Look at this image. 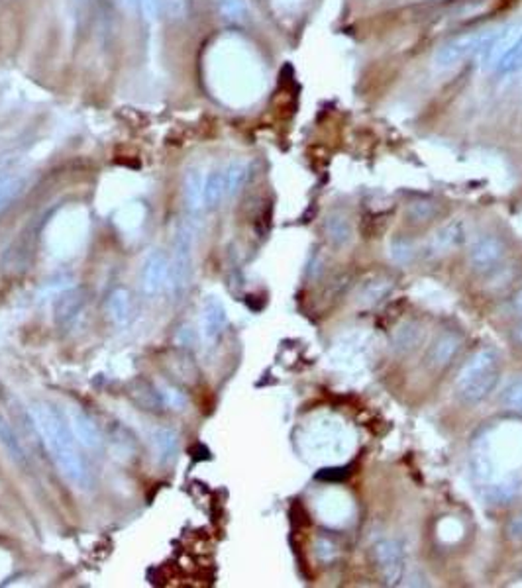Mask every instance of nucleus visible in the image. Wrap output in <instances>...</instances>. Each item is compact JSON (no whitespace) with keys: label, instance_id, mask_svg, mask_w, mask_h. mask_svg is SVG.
Instances as JSON below:
<instances>
[{"label":"nucleus","instance_id":"obj_1","mask_svg":"<svg viewBox=\"0 0 522 588\" xmlns=\"http://www.w3.org/2000/svg\"><path fill=\"white\" fill-rule=\"evenodd\" d=\"M34 426L47 447L49 457L54 459L61 474L79 490L90 487V473L79 451V441L69 426L67 416L51 406L49 402H36L32 406Z\"/></svg>","mask_w":522,"mask_h":588},{"label":"nucleus","instance_id":"obj_2","mask_svg":"<svg viewBox=\"0 0 522 588\" xmlns=\"http://www.w3.org/2000/svg\"><path fill=\"white\" fill-rule=\"evenodd\" d=\"M501 359L497 349L483 347L467 361L456 380V396L464 405H479L497 388Z\"/></svg>","mask_w":522,"mask_h":588},{"label":"nucleus","instance_id":"obj_3","mask_svg":"<svg viewBox=\"0 0 522 588\" xmlns=\"http://www.w3.org/2000/svg\"><path fill=\"white\" fill-rule=\"evenodd\" d=\"M505 30L507 26L479 30V32H469L466 36L446 41L434 54V65L438 69H452L459 64H464L469 57L477 55L479 59H483L487 51L493 47L495 41L503 36Z\"/></svg>","mask_w":522,"mask_h":588},{"label":"nucleus","instance_id":"obj_4","mask_svg":"<svg viewBox=\"0 0 522 588\" xmlns=\"http://www.w3.org/2000/svg\"><path fill=\"white\" fill-rule=\"evenodd\" d=\"M194 224L191 220L183 222L177 228L175 245H173V260H171V278L169 285L175 288V293L185 291L193 271V257H194Z\"/></svg>","mask_w":522,"mask_h":588},{"label":"nucleus","instance_id":"obj_5","mask_svg":"<svg viewBox=\"0 0 522 588\" xmlns=\"http://www.w3.org/2000/svg\"><path fill=\"white\" fill-rule=\"evenodd\" d=\"M312 453L316 457L322 459H334L340 457L346 449V438L340 424H334L332 420H321L319 424H314L306 438Z\"/></svg>","mask_w":522,"mask_h":588},{"label":"nucleus","instance_id":"obj_6","mask_svg":"<svg viewBox=\"0 0 522 588\" xmlns=\"http://www.w3.org/2000/svg\"><path fill=\"white\" fill-rule=\"evenodd\" d=\"M375 563L387 584H398L406 571V557L403 545L395 540H381L373 548Z\"/></svg>","mask_w":522,"mask_h":588},{"label":"nucleus","instance_id":"obj_7","mask_svg":"<svg viewBox=\"0 0 522 588\" xmlns=\"http://www.w3.org/2000/svg\"><path fill=\"white\" fill-rule=\"evenodd\" d=\"M367 354H370V344H367V336L360 332L346 334L338 339L336 345L332 347V363L338 369L354 371L364 367Z\"/></svg>","mask_w":522,"mask_h":588},{"label":"nucleus","instance_id":"obj_8","mask_svg":"<svg viewBox=\"0 0 522 588\" xmlns=\"http://www.w3.org/2000/svg\"><path fill=\"white\" fill-rule=\"evenodd\" d=\"M505 243L501 242L497 235L485 234L479 235L472 243V247H469L467 261L475 273H489L505 260Z\"/></svg>","mask_w":522,"mask_h":588},{"label":"nucleus","instance_id":"obj_9","mask_svg":"<svg viewBox=\"0 0 522 588\" xmlns=\"http://www.w3.org/2000/svg\"><path fill=\"white\" fill-rule=\"evenodd\" d=\"M169 278H171L169 257L159 250L150 251L146 261H143V269H141L143 293H146L148 296L159 294L163 288L169 285Z\"/></svg>","mask_w":522,"mask_h":588},{"label":"nucleus","instance_id":"obj_10","mask_svg":"<svg viewBox=\"0 0 522 588\" xmlns=\"http://www.w3.org/2000/svg\"><path fill=\"white\" fill-rule=\"evenodd\" d=\"M228 324V316H227V308L218 301V298L209 296L207 301L202 304L201 311V332L202 337L207 339L209 344L218 342L220 336L224 334Z\"/></svg>","mask_w":522,"mask_h":588},{"label":"nucleus","instance_id":"obj_11","mask_svg":"<svg viewBox=\"0 0 522 588\" xmlns=\"http://www.w3.org/2000/svg\"><path fill=\"white\" fill-rule=\"evenodd\" d=\"M67 420L71 430L75 433L79 446H83L87 449H98L102 446L100 430L95 424V420L90 418L85 410H81L79 406H71L67 410Z\"/></svg>","mask_w":522,"mask_h":588},{"label":"nucleus","instance_id":"obj_12","mask_svg":"<svg viewBox=\"0 0 522 588\" xmlns=\"http://www.w3.org/2000/svg\"><path fill=\"white\" fill-rule=\"evenodd\" d=\"M458 349H459V337L452 332L442 334L428 349V354H426L428 367L444 369L446 365L452 363V359L456 357Z\"/></svg>","mask_w":522,"mask_h":588},{"label":"nucleus","instance_id":"obj_13","mask_svg":"<svg viewBox=\"0 0 522 588\" xmlns=\"http://www.w3.org/2000/svg\"><path fill=\"white\" fill-rule=\"evenodd\" d=\"M466 242V224L464 220H452L440 228L432 237V251L446 253L449 250H456Z\"/></svg>","mask_w":522,"mask_h":588},{"label":"nucleus","instance_id":"obj_14","mask_svg":"<svg viewBox=\"0 0 522 588\" xmlns=\"http://www.w3.org/2000/svg\"><path fill=\"white\" fill-rule=\"evenodd\" d=\"M151 446H153V456H156V459L161 463V465H167V463L175 459L177 451H179L177 431H173L169 428H158L151 436Z\"/></svg>","mask_w":522,"mask_h":588},{"label":"nucleus","instance_id":"obj_15","mask_svg":"<svg viewBox=\"0 0 522 588\" xmlns=\"http://www.w3.org/2000/svg\"><path fill=\"white\" fill-rule=\"evenodd\" d=\"M26 191V177L20 173L0 175V212L10 209Z\"/></svg>","mask_w":522,"mask_h":588},{"label":"nucleus","instance_id":"obj_16","mask_svg":"<svg viewBox=\"0 0 522 588\" xmlns=\"http://www.w3.org/2000/svg\"><path fill=\"white\" fill-rule=\"evenodd\" d=\"M499 75H517L522 71V32L510 41L505 54L497 59L493 67Z\"/></svg>","mask_w":522,"mask_h":588},{"label":"nucleus","instance_id":"obj_17","mask_svg":"<svg viewBox=\"0 0 522 588\" xmlns=\"http://www.w3.org/2000/svg\"><path fill=\"white\" fill-rule=\"evenodd\" d=\"M0 447H3L8 457L16 461V463H26V449L22 446V441L18 439L16 431L10 426V422L0 414Z\"/></svg>","mask_w":522,"mask_h":588},{"label":"nucleus","instance_id":"obj_18","mask_svg":"<svg viewBox=\"0 0 522 588\" xmlns=\"http://www.w3.org/2000/svg\"><path fill=\"white\" fill-rule=\"evenodd\" d=\"M227 199V189H224V173L222 171H212L204 177V187H202V202L204 209H217Z\"/></svg>","mask_w":522,"mask_h":588},{"label":"nucleus","instance_id":"obj_19","mask_svg":"<svg viewBox=\"0 0 522 588\" xmlns=\"http://www.w3.org/2000/svg\"><path fill=\"white\" fill-rule=\"evenodd\" d=\"M202 187H204L202 173L199 169H191L185 175V189H183V194H185V204L191 212H199L201 209H204Z\"/></svg>","mask_w":522,"mask_h":588},{"label":"nucleus","instance_id":"obj_20","mask_svg":"<svg viewBox=\"0 0 522 588\" xmlns=\"http://www.w3.org/2000/svg\"><path fill=\"white\" fill-rule=\"evenodd\" d=\"M222 173H224V189H227V196H234L238 194L245 181H248L250 167L242 161H234L228 165L227 171Z\"/></svg>","mask_w":522,"mask_h":588},{"label":"nucleus","instance_id":"obj_21","mask_svg":"<svg viewBox=\"0 0 522 588\" xmlns=\"http://www.w3.org/2000/svg\"><path fill=\"white\" fill-rule=\"evenodd\" d=\"M85 306V298L79 291H73L61 298L57 304V318L61 324H69L71 320H75V316L83 311Z\"/></svg>","mask_w":522,"mask_h":588},{"label":"nucleus","instance_id":"obj_22","mask_svg":"<svg viewBox=\"0 0 522 588\" xmlns=\"http://www.w3.org/2000/svg\"><path fill=\"white\" fill-rule=\"evenodd\" d=\"M501 405L522 414V375L509 380V385L501 392Z\"/></svg>","mask_w":522,"mask_h":588},{"label":"nucleus","instance_id":"obj_23","mask_svg":"<svg viewBox=\"0 0 522 588\" xmlns=\"http://www.w3.org/2000/svg\"><path fill=\"white\" fill-rule=\"evenodd\" d=\"M326 235L334 245H344L347 240H350V226H347V220L340 214H334L326 222Z\"/></svg>","mask_w":522,"mask_h":588},{"label":"nucleus","instance_id":"obj_24","mask_svg":"<svg viewBox=\"0 0 522 588\" xmlns=\"http://www.w3.org/2000/svg\"><path fill=\"white\" fill-rule=\"evenodd\" d=\"M108 311H110V316L116 320L118 324H124L126 320L130 318V311H132V306H130V296L126 291H115L110 296V301H108Z\"/></svg>","mask_w":522,"mask_h":588},{"label":"nucleus","instance_id":"obj_25","mask_svg":"<svg viewBox=\"0 0 522 588\" xmlns=\"http://www.w3.org/2000/svg\"><path fill=\"white\" fill-rule=\"evenodd\" d=\"M220 14L230 22H244L248 18V3L245 0H217Z\"/></svg>","mask_w":522,"mask_h":588},{"label":"nucleus","instance_id":"obj_26","mask_svg":"<svg viewBox=\"0 0 522 588\" xmlns=\"http://www.w3.org/2000/svg\"><path fill=\"white\" fill-rule=\"evenodd\" d=\"M389 291H391V283L383 281V278H377V281H370L364 285L360 293V301L365 304H375L377 301H381Z\"/></svg>","mask_w":522,"mask_h":588},{"label":"nucleus","instance_id":"obj_27","mask_svg":"<svg viewBox=\"0 0 522 588\" xmlns=\"http://www.w3.org/2000/svg\"><path fill=\"white\" fill-rule=\"evenodd\" d=\"M141 13H143V18L148 20V22H158L159 20V14H161V8H163V0H141Z\"/></svg>","mask_w":522,"mask_h":588},{"label":"nucleus","instance_id":"obj_28","mask_svg":"<svg viewBox=\"0 0 522 588\" xmlns=\"http://www.w3.org/2000/svg\"><path fill=\"white\" fill-rule=\"evenodd\" d=\"M163 6H166L169 18H183L187 13V3L185 0H163Z\"/></svg>","mask_w":522,"mask_h":588},{"label":"nucleus","instance_id":"obj_29","mask_svg":"<svg viewBox=\"0 0 522 588\" xmlns=\"http://www.w3.org/2000/svg\"><path fill=\"white\" fill-rule=\"evenodd\" d=\"M418 329L413 328V324H408L406 328H401L398 329V344H401L403 347H411L418 337H413V334H416Z\"/></svg>","mask_w":522,"mask_h":588},{"label":"nucleus","instance_id":"obj_30","mask_svg":"<svg viewBox=\"0 0 522 588\" xmlns=\"http://www.w3.org/2000/svg\"><path fill=\"white\" fill-rule=\"evenodd\" d=\"M509 538L522 543V514L517 516V518L510 520L509 524Z\"/></svg>","mask_w":522,"mask_h":588},{"label":"nucleus","instance_id":"obj_31","mask_svg":"<svg viewBox=\"0 0 522 588\" xmlns=\"http://www.w3.org/2000/svg\"><path fill=\"white\" fill-rule=\"evenodd\" d=\"M163 396H166V402L169 406H175V408H181L183 405H185V400H183L181 396V392L177 390H173V388H167L166 392H163Z\"/></svg>","mask_w":522,"mask_h":588},{"label":"nucleus","instance_id":"obj_32","mask_svg":"<svg viewBox=\"0 0 522 588\" xmlns=\"http://www.w3.org/2000/svg\"><path fill=\"white\" fill-rule=\"evenodd\" d=\"M408 257H411V247H408L405 242H398L395 245V260L405 261V260H408Z\"/></svg>","mask_w":522,"mask_h":588},{"label":"nucleus","instance_id":"obj_33","mask_svg":"<svg viewBox=\"0 0 522 588\" xmlns=\"http://www.w3.org/2000/svg\"><path fill=\"white\" fill-rule=\"evenodd\" d=\"M513 311H515L518 316H522V286L518 288V291H517L515 296H513Z\"/></svg>","mask_w":522,"mask_h":588},{"label":"nucleus","instance_id":"obj_34","mask_svg":"<svg viewBox=\"0 0 522 588\" xmlns=\"http://www.w3.org/2000/svg\"><path fill=\"white\" fill-rule=\"evenodd\" d=\"M120 3L126 10H138L140 4H141V0H120Z\"/></svg>","mask_w":522,"mask_h":588},{"label":"nucleus","instance_id":"obj_35","mask_svg":"<svg viewBox=\"0 0 522 588\" xmlns=\"http://www.w3.org/2000/svg\"><path fill=\"white\" fill-rule=\"evenodd\" d=\"M515 342L522 347V322L515 328Z\"/></svg>","mask_w":522,"mask_h":588},{"label":"nucleus","instance_id":"obj_36","mask_svg":"<svg viewBox=\"0 0 522 588\" xmlns=\"http://www.w3.org/2000/svg\"><path fill=\"white\" fill-rule=\"evenodd\" d=\"M77 3H79V4H87V3H89V0H77Z\"/></svg>","mask_w":522,"mask_h":588}]
</instances>
